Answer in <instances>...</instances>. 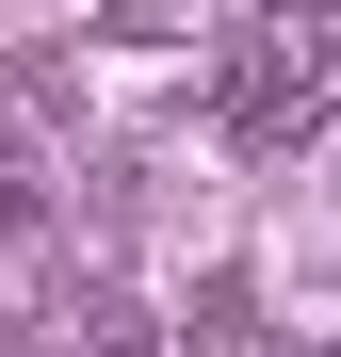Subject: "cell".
Listing matches in <instances>:
<instances>
[{"label":"cell","instance_id":"obj_1","mask_svg":"<svg viewBox=\"0 0 341 357\" xmlns=\"http://www.w3.org/2000/svg\"><path fill=\"white\" fill-rule=\"evenodd\" d=\"M325 114H341V17L325 0H276V17L227 49V130L244 146H309Z\"/></svg>","mask_w":341,"mask_h":357}]
</instances>
